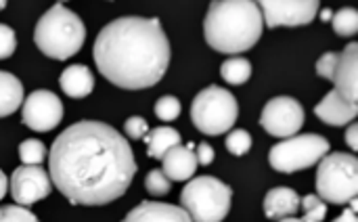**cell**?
Here are the masks:
<instances>
[{"label":"cell","mask_w":358,"mask_h":222,"mask_svg":"<svg viewBox=\"0 0 358 222\" xmlns=\"http://www.w3.org/2000/svg\"><path fill=\"white\" fill-rule=\"evenodd\" d=\"M48 174L73 206H107L120 200L134 174L130 143L109 124L76 122L50 147Z\"/></svg>","instance_id":"cell-1"},{"label":"cell","mask_w":358,"mask_h":222,"mask_svg":"<svg viewBox=\"0 0 358 222\" xmlns=\"http://www.w3.org/2000/svg\"><path fill=\"white\" fill-rule=\"evenodd\" d=\"M94 63L99 74L117 88H151L168 71L170 40L159 19L120 17L99 32Z\"/></svg>","instance_id":"cell-2"},{"label":"cell","mask_w":358,"mask_h":222,"mask_svg":"<svg viewBox=\"0 0 358 222\" xmlns=\"http://www.w3.org/2000/svg\"><path fill=\"white\" fill-rule=\"evenodd\" d=\"M262 15L252 0H214L203 21L206 42L227 55L245 53L260 40Z\"/></svg>","instance_id":"cell-3"},{"label":"cell","mask_w":358,"mask_h":222,"mask_svg":"<svg viewBox=\"0 0 358 222\" xmlns=\"http://www.w3.org/2000/svg\"><path fill=\"white\" fill-rule=\"evenodd\" d=\"M86 40L82 19L63 4L50 6L36 23L34 42L50 59L65 61L73 57Z\"/></svg>","instance_id":"cell-4"},{"label":"cell","mask_w":358,"mask_h":222,"mask_svg":"<svg viewBox=\"0 0 358 222\" xmlns=\"http://www.w3.org/2000/svg\"><path fill=\"white\" fill-rule=\"evenodd\" d=\"M233 191L214 176H197L180 193V206L191 222H222L231 210Z\"/></svg>","instance_id":"cell-5"},{"label":"cell","mask_w":358,"mask_h":222,"mask_svg":"<svg viewBox=\"0 0 358 222\" xmlns=\"http://www.w3.org/2000/svg\"><path fill=\"white\" fill-rule=\"evenodd\" d=\"M317 195L336 206H346L358 195V160L352 153H327L317 170Z\"/></svg>","instance_id":"cell-6"},{"label":"cell","mask_w":358,"mask_h":222,"mask_svg":"<svg viewBox=\"0 0 358 222\" xmlns=\"http://www.w3.org/2000/svg\"><path fill=\"white\" fill-rule=\"evenodd\" d=\"M237 116H239L237 99L229 90L216 84L199 90L191 103V120L195 128L208 137H218L229 132L235 126Z\"/></svg>","instance_id":"cell-7"},{"label":"cell","mask_w":358,"mask_h":222,"mask_svg":"<svg viewBox=\"0 0 358 222\" xmlns=\"http://www.w3.org/2000/svg\"><path fill=\"white\" fill-rule=\"evenodd\" d=\"M329 153V141L321 134H300L277 143L268 153V164L281 174H294L319 164Z\"/></svg>","instance_id":"cell-8"},{"label":"cell","mask_w":358,"mask_h":222,"mask_svg":"<svg viewBox=\"0 0 358 222\" xmlns=\"http://www.w3.org/2000/svg\"><path fill=\"white\" fill-rule=\"evenodd\" d=\"M260 126L277 139L296 137L304 126V107L292 97H275L264 105Z\"/></svg>","instance_id":"cell-9"},{"label":"cell","mask_w":358,"mask_h":222,"mask_svg":"<svg viewBox=\"0 0 358 222\" xmlns=\"http://www.w3.org/2000/svg\"><path fill=\"white\" fill-rule=\"evenodd\" d=\"M317 0H260L258 8L262 15V23L266 27L279 25H308L319 13Z\"/></svg>","instance_id":"cell-10"},{"label":"cell","mask_w":358,"mask_h":222,"mask_svg":"<svg viewBox=\"0 0 358 222\" xmlns=\"http://www.w3.org/2000/svg\"><path fill=\"white\" fill-rule=\"evenodd\" d=\"M63 120V103L59 97L50 90H34L25 103L21 122L36 130V132H48Z\"/></svg>","instance_id":"cell-11"},{"label":"cell","mask_w":358,"mask_h":222,"mask_svg":"<svg viewBox=\"0 0 358 222\" xmlns=\"http://www.w3.org/2000/svg\"><path fill=\"white\" fill-rule=\"evenodd\" d=\"M8 187H10L13 200L19 206L27 208V206L48 197L52 183H50L48 172L42 170V166H19L10 174Z\"/></svg>","instance_id":"cell-12"},{"label":"cell","mask_w":358,"mask_h":222,"mask_svg":"<svg viewBox=\"0 0 358 222\" xmlns=\"http://www.w3.org/2000/svg\"><path fill=\"white\" fill-rule=\"evenodd\" d=\"M336 90L350 103L358 101V44L350 42L338 59V67L334 74Z\"/></svg>","instance_id":"cell-13"},{"label":"cell","mask_w":358,"mask_h":222,"mask_svg":"<svg viewBox=\"0 0 358 222\" xmlns=\"http://www.w3.org/2000/svg\"><path fill=\"white\" fill-rule=\"evenodd\" d=\"M197 158H195V145H176L172 147L164 158H162V172L174 181V183H182L189 181L195 170H197Z\"/></svg>","instance_id":"cell-14"},{"label":"cell","mask_w":358,"mask_h":222,"mask_svg":"<svg viewBox=\"0 0 358 222\" xmlns=\"http://www.w3.org/2000/svg\"><path fill=\"white\" fill-rule=\"evenodd\" d=\"M315 113L319 120H323L329 126H344V124H352L358 113L357 103L346 101L338 90H331L317 107Z\"/></svg>","instance_id":"cell-15"},{"label":"cell","mask_w":358,"mask_h":222,"mask_svg":"<svg viewBox=\"0 0 358 222\" xmlns=\"http://www.w3.org/2000/svg\"><path fill=\"white\" fill-rule=\"evenodd\" d=\"M122 222H191V218L182 208L159 202H141Z\"/></svg>","instance_id":"cell-16"},{"label":"cell","mask_w":358,"mask_h":222,"mask_svg":"<svg viewBox=\"0 0 358 222\" xmlns=\"http://www.w3.org/2000/svg\"><path fill=\"white\" fill-rule=\"evenodd\" d=\"M300 210V195L289 187H275L264 197V214L271 221L294 216Z\"/></svg>","instance_id":"cell-17"},{"label":"cell","mask_w":358,"mask_h":222,"mask_svg":"<svg viewBox=\"0 0 358 222\" xmlns=\"http://www.w3.org/2000/svg\"><path fill=\"white\" fill-rule=\"evenodd\" d=\"M59 84H61V90L71 97V99H84L92 92L94 88V78L90 74V69L82 63L78 65H69L61 78H59Z\"/></svg>","instance_id":"cell-18"},{"label":"cell","mask_w":358,"mask_h":222,"mask_svg":"<svg viewBox=\"0 0 358 222\" xmlns=\"http://www.w3.org/2000/svg\"><path fill=\"white\" fill-rule=\"evenodd\" d=\"M143 141L147 143V155L151 160H162L172 147L180 145V134L178 130L170 128V126H159V128H153L149 130Z\"/></svg>","instance_id":"cell-19"},{"label":"cell","mask_w":358,"mask_h":222,"mask_svg":"<svg viewBox=\"0 0 358 222\" xmlns=\"http://www.w3.org/2000/svg\"><path fill=\"white\" fill-rule=\"evenodd\" d=\"M23 103V84L17 76L0 69V118L15 113Z\"/></svg>","instance_id":"cell-20"},{"label":"cell","mask_w":358,"mask_h":222,"mask_svg":"<svg viewBox=\"0 0 358 222\" xmlns=\"http://www.w3.org/2000/svg\"><path fill=\"white\" fill-rule=\"evenodd\" d=\"M220 76L233 86L245 84L252 78V63L243 57H231L220 65Z\"/></svg>","instance_id":"cell-21"},{"label":"cell","mask_w":358,"mask_h":222,"mask_svg":"<svg viewBox=\"0 0 358 222\" xmlns=\"http://www.w3.org/2000/svg\"><path fill=\"white\" fill-rule=\"evenodd\" d=\"M331 23H334V29L338 36H344V38H350L358 32V13L357 8L352 6H344L340 11L334 13L331 17Z\"/></svg>","instance_id":"cell-22"},{"label":"cell","mask_w":358,"mask_h":222,"mask_svg":"<svg viewBox=\"0 0 358 222\" xmlns=\"http://www.w3.org/2000/svg\"><path fill=\"white\" fill-rule=\"evenodd\" d=\"M19 158L23 166H40L42 160L46 158V147L42 145V141L27 139L19 145Z\"/></svg>","instance_id":"cell-23"},{"label":"cell","mask_w":358,"mask_h":222,"mask_svg":"<svg viewBox=\"0 0 358 222\" xmlns=\"http://www.w3.org/2000/svg\"><path fill=\"white\" fill-rule=\"evenodd\" d=\"M300 208L304 210L302 222H323L327 216V204L319 195L300 197Z\"/></svg>","instance_id":"cell-24"},{"label":"cell","mask_w":358,"mask_h":222,"mask_svg":"<svg viewBox=\"0 0 358 222\" xmlns=\"http://www.w3.org/2000/svg\"><path fill=\"white\" fill-rule=\"evenodd\" d=\"M145 189L147 193H151L153 197H162L168 195L172 189V181L162 172V170H151L145 179Z\"/></svg>","instance_id":"cell-25"},{"label":"cell","mask_w":358,"mask_h":222,"mask_svg":"<svg viewBox=\"0 0 358 222\" xmlns=\"http://www.w3.org/2000/svg\"><path fill=\"white\" fill-rule=\"evenodd\" d=\"M227 149L233 155H237V158L245 155L252 149V137H250V132L248 130H241V128L231 130L229 137H227Z\"/></svg>","instance_id":"cell-26"},{"label":"cell","mask_w":358,"mask_h":222,"mask_svg":"<svg viewBox=\"0 0 358 222\" xmlns=\"http://www.w3.org/2000/svg\"><path fill=\"white\" fill-rule=\"evenodd\" d=\"M155 116H157L162 122H172V120H176V118L180 116V101L174 99V97H170V95L157 99V103H155Z\"/></svg>","instance_id":"cell-27"},{"label":"cell","mask_w":358,"mask_h":222,"mask_svg":"<svg viewBox=\"0 0 358 222\" xmlns=\"http://www.w3.org/2000/svg\"><path fill=\"white\" fill-rule=\"evenodd\" d=\"M0 222H40L23 206H6L0 208Z\"/></svg>","instance_id":"cell-28"},{"label":"cell","mask_w":358,"mask_h":222,"mask_svg":"<svg viewBox=\"0 0 358 222\" xmlns=\"http://www.w3.org/2000/svg\"><path fill=\"white\" fill-rule=\"evenodd\" d=\"M17 48V38L13 27L6 23H0V59H8Z\"/></svg>","instance_id":"cell-29"},{"label":"cell","mask_w":358,"mask_h":222,"mask_svg":"<svg viewBox=\"0 0 358 222\" xmlns=\"http://www.w3.org/2000/svg\"><path fill=\"white\" fill-rule=\"evenodd\" d=\"M124 132H126V137H128V139H132V141H141V139L149 132V124H147L141 116H132V118H128V120H126V124H124Z\"/></svg>","instance_id":"cell-30"},{"label":"cell","mask_w":358,"mask_h":222,"mask_svg":"<svg viewBox=\"0 0 358 222\" xmlns=\"http://www.w3.org/2000/svg\"><path fill=\"white\" fill-rule=\"evenodd\" d=\"M338 59L340 53H325L319 61H317V74L325 80H334L336 67H338Z\"/></svg>","instance_id":"cell-31"},{"label":"cell","mask_w":358,"mask_h":222,"mask_svg":"<svg viewBox=\"0 0 358 222\" xmlns=\"http://www.w3.org/2000/svg\"><path fill=\"white\" fill-rule=\"evenodd\" d=\"M195 158H197V164H201V166H210V164L214 162V149H212V145H208V143H199V145L195 147Z\"/></svg>","instance_id":"cell-32"},{"label":"cell","mask_w":358,"mask_h":222,"mask_svg":"<svg viewBox=\"0 0 358 222\" xmlns=\"http://www.w3.org/2000/svg\"><path fill=\"white\" fill-rule=\"evenodd\" d=\"M346 143L350 145V149H352V151H357L358 149V126L357 124H350V126H348V130H346Z\"/></svg>","instance_id":"cell-33"},{"label":"cell","mask_w":358,"mask_h":222,"mask_svg":"<svg viewBox=\"0 0 358 222\" xmlns=\"http://www.w3.org/2000/svg\"><path fill=\"white\" fill-rule=\"evenodd\" d=\"M334 222H358L357 212H352V210L348 208V210H344V212H342V216H338Z\"/></svg>","instance_id":"cell-34"},{"label":"cell","mask_w":358,"mask_h":222,"mask_svg":"<svg viewBox=\"0 0 358 222\" xmlns=\"http://www.w3.org/2000/svg\"><path fill=\"white\" fill-rule=\"evenodd\" d=\"M6 189H8V181H6V174L0 170V202H2L4 195H6Z\"/></svg>","instance_id":"cell-35"},{"label":"cell","mask_w":358,"mask_h":222,"mask_svg":"<svg viewBox=\"0 0 358 222\" xmlns=\"http://www.w3.org/2000/svg\"><path fill=\"white\" fill-rule=\"evenodd\" d=\"M331 17H334V13H331V11H327V8L321 13V19H323V21H331Z\"/></svg>","instance_id":"cell-36"},{"label":"cell","mask_w":358,"mask_h":222,"mask_svg":"<svg viewBox=\"0 0 358 222\" xmlns=\"http://www.w3.org/2000/svg\"><path fill=\"white\" fill-rule=\"evenodd\" d=\"M348 204H350V210H352V212H357V210H358V202H357V197H355V200H350V202H348Z\"/></svg>","instance_id":"cell-37"},{"label":"cell","mask_w":358,"mask_h":222,"mask_svg":"<svg viewBox=\"0 0 358 222\" xmlns=\"http://www.w3.org/2000/svg\"><path fill=\"white\" fill-rule=\"evenodd\" d=\"M279 222H302V218H294V216H287V218H281Z\"/></svg>","instance_id":"cell-38"},{"label":"cell","mask_w":358,"mask_h":222,"mask_svg":"<svg viewBox=\"0 0 358 222\" xmlns=\"http://www.w3.org/2000/svg\"><path fill=\"white\" fill-rule=\"evenodd\" d=\"M4 6H6V0H0V11H2Z\"/></svg>","instance_id":"cell-39"}]
</instances>
